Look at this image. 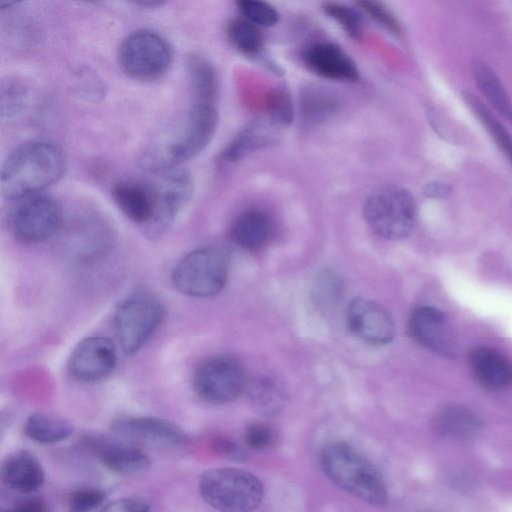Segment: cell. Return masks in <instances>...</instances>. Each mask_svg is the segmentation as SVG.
Returning <instances> with one entry per match:
<instances>
[{
	"mask_svg": "<svg viewBox=\"0 0 512 512\" xmlns=\"http://www.w3.org/2000/svg\"><path fill=\"white\" fill-rule=\"evenodd\" d=\"M218 124L217 104L191 100L190 106L155 129L142 145L138 166L149 173L178 168L202 152Z\"/></svg>",
	"mask_w": 512,
	"mask_h": 512,
	"instance_id": "cell-1",
	"label": "cell"
},
{
	"mask_svg": "<svg viewBox=\"0 0 512 512\" xmlns=\"http://www.w3.org/2000/svg\"><path fill=\"white\" fill-rule=\"evenodd\" d=\"M66 168L63 151L47 140H32L15 148L3 163L0 177L2 196L12 202L42 193L57 182Z\"/></svg>",
	"mask_w": 512,
	"mask_h": 512,
	"instance_id": "cell-2",
	"label": "cell"
},
{
	"mask_svg": "<svg viewBox=\"0 0 512 512\" xmlns=\"http://www.w3.org/2000/svg\"><path fill=\"white\" fill-rule=\"evenodd\" d=\"M320 466L337 487L370 505H384L388 493L378 470L346 443H330L322 450Z\"/></svg>",
	"mask_w": 512,
	"mask_h": 512,
	"instance_id": "cell-3",
	"label": "cell"
},
{
	"mask_svg": "<svg viewBox=\"0 0 512 512\" xmlns=\"http://www.w3.org/2000/svg\"><path fill=\"white\" fill-rule=\"evenodd\" d=\"M203 500L219 512H252L264 497V487L253 473L232 467L214 468L199 481Z\"/></svg>",
	"mask_w": 512,
	"mask_h": 512,
	"instance_id": "cell-4",
	"label": "cell"
},
{
	"mask_svg": "<svg viewBox=\"0 0 512 512\" xmlns=\"http://www.w3.org/2000/svg\"><path fill=\"white\" fill-rule=\"evenodd\" d=\"M229 259L216 246L197 248L183 256L174 266L171 280L182 294L209 297L219 293L226 285Z\"/></svg>",
	"mask_w": 512,
	"mask_h": 512,
	"instance_id": "cell-5",
	"label": "cell"
},
{
	"mask_svg": "<svg viewBox=\"0 0 512 512\" xmlns=\"http://www.w3.org/2000/svg\"><path fill=\"white\" fill-rule=\"evenodd\" d=\"M118 61L122 71L130 78L151 82L168 72L173 62V50L159 33L138 29L123 39Z\"/></svg>",
	"mask_w": 512,
	"mask_h": 512,
	"instance_id": "cell-6",
	"label": "cell"
},
{
	"mask_svg": "<svg viewBox=\"0 0 512 512\" xmlns=\"http://www.w3.org/2000/svg\"><path fill=\"white\" fill-rule=\"evenodd\" d=\"M363 212L368 225L378 236L399 240L413 230L417 206L407 189L390 186L371 193L364 203Z\"/></svg>",
	"mask_w": 512,
	"mask_h": 512,
	"instance_id": "cell-7",
	"label": "cell"
},
{
	"mask_svg": "<svg viewBox=\"0 0 512 512\" xmlns=\"http://www.w3.org/2000/svg\"><path fill=\"white\" fill-rule=\"evenodd\" d=\"M164 307L153 294L138 291L125 299L115 314V330L126 354L139 351L160 325Z\"/></svg>",
	"mask_w": 512,
	"mask_h": 512,
	"instance_id": "cell-8",
	"label": "cell"
},
{
	"mask_svg": "<svg viewBox=\"0 0 512 512\" xmlns=\"http://www.w3.org/2000/svg\"><path fill=\"white\" fill-rule=\"evenodd\" d=\"M249 383L243 364L234 356L219 354L205 359L193 376V388L203 401L220 405L236 400Z\"/></svg>",
	"mask_w": 512,
	"mask_h": 512,
	"instance_id": "cell-9",
	"label": "cell"
},
{
	"mask_svg": "<svg viewBox=\"0 0 512 512\" xmlns=\"http://www.w3.org/2000/svg\"><path fill=\"white\" fill-rule=\"evenodd\" d=\"M10 203L8 225L13 235L22 242L44 241L53 236L62 224V207L50 195L38 193Z\"/></svg>",
	"mask_w": 512,
	"mask_h": 512,
	"instance_id": "cell-10",
	"label": "cell"
},
{
	"mask_svg": "<svg viewBox=\"0 0 512 512\" xmlns=\"http://www.w3.org/2000/svg\"><path fill=\"white\" fill-rule=\"evenodd\" d=\"M154 181L157 194L155 218L146 230L150 236L165 232L190 200L193 178L190 172L178 167L159 173Z\"/></svg>",
	"mask_w": 512,
	"mask_h": 512,
	"instance_id": "cell-11",
	"label": "cell"
},
{
	"mask_svg": "<svg viewBox=\"0 0 512 512\" xmlns=\"http://www.w3.org/2000/svg\"><path fill=\"white\" fill-rule=\"evenodd\" d=\"M117 353L107 337L89 336L77 343L68 361V374L79 382H96L106 378L115 368Z\"/></svg>",
	"mask_w": 512,
	"mask_h": 512,
	"instance_id": "cell-12",
	"label": "cell"
},
{
	"mask_svg": "<svg viewBox=\"0 0 512 512\" xmlns=\"http://www.w3.org/2000/svg\"><path fill=\"white\" fill-rule=\"evenodd\" d=\"M408 330L411 337L426 349L444 357L455 356L457 342L454 331L440 309L432 306L417 308L409 318Z\"/></svg>",
	"mask_w": 512,
	"mask_h": 512,
	"instance_id": "cell-13",
	"label": "cell"
},
{
	"mask_svg": "<svg viewBox=\"0 0 512 512\" xmlns=\"http://www.w3.org/2000/svg\"><path fill=\"white\" fill-rule=\"evenodd\" d=\"M346 320L351 332L367 344L385 345L394 338L392 315L373 300L354 299L348 306Z\"/></svg>",
	"mask_w": 512,
	"mask_h": 512,
	"instance_id": "cell-14",
	"label": "cell"
},
{
	"mask_svg": "<svg viewBox=\"0 0 512 512\" xmlns=\"http://www.w3.org/2000/svg\"><path fill=\"white\" fill-rule=\"evenodd\" d=\"M112 198L120 211L132 222L147 230L152 224L157 207L154 181L122 179L112 188Z\"/></svg>",
	"mask_w": 512,
	"mask_h": 512,
	"instance_id": "cell-15",
	"label": "cell"
},
{
	"mask_svg": "<svg viewBox=\"0 0 512 512\" xmlns=\"http://www.w3.org/2000/svg\"><path fill=\"white\" fill-rule=\"evenodd\" d=\"M114 430L137 443L157 446H180L187 435L176 424L155 417H128L116 421Z\"/></svg>",
	"mask_w": 512,
	"mask_h": 512,
	"instance_id": "cell-16",
	"label": "cell"
},
{
	"mask_svg": "<svg viewBox=\"0 0 512 512\" xmlns=\"http://www.w3.org/2000/svg\"><path fill=\"white\" fill-rule=\"evenodd\" d=\"M304 64L315 74L338 81L356 82L359 70L339 46L329 42L311 44L302 54Z\"/></svg>",
	"mask_w": 512,
	"mask_h": 512,
	"instance_id": "cell-17",
	"label": "cell"
},
{
	"mask_svg": "<svg viewBox=\"0 0 512 512\" xmlns=\"http://www.w3.org/2000/svg\"><path fill=\"white\" fill-rule=\"evenodd\" d=\"M88 442L103 464L112 471L137 473L150 466L149 456L132 444L102 436L91 437Z\"/></svg>",
	"mask_w": 512,
	"mask_h": 512,
	"instance_id": "cell-18",
	"label": "cell"
},
{
	"mask_svg": "<svg viewBox=\"0 0 512 512\" xmlns=\"http://www.w3.org/2000/svg\"><path fill=\"white\" fill-rule=\"evenodd\" d=\"M469 367L475 380L484 388L502 391L512 386V362L488 347H477L469 354Z\"/></svg>",
	"mask_w": 512,
	"mask_h": 512,
	"instance_id": "cell-19",
	"label": "cell"
},
{
	"mask_svg": "<svg viewBox=\"0 0 512 512\" xmlns=\"http://www.w3.org/2000/svg\"><path fill=\"white\" fill-rule=\"evenodd\" d=\"M1 480L9 489L29 494L44 483V471L37 458L26 450L9 454L1 465Z\"/></svg>",
	"mask_w": 512,
	"mask_h": 512,
	"instance_id": "cell-20",
	"label": "cell"
},
{
	"mask_svg": "<svg viewBox=\"0 0 512 512\" xmlns=\"http://www.w3.org/2000/svg\"><path fill=\"white\" fill-rule=\"evenodd\" d=\"M274 222L262 209H248L239 214L230 229L231 238L247 251H259L272 239Z\"/></svg>",
	"mask_w": 512,
	"mask_h": 512,
	"instance_id": "cell-21",
	"label": "cell"
},
{
	"mask_svg": "<svg viewBox=\"0 0 512 512\" xmlns=\"http://www.w3.org/2000/svg\"><path fill=\"white\" fill-rule=\"evenodd\" d=\"M187 73L193 101L217 104L218 76L212 62L203 54L192 53L187 58Z\"/></svg>",
	"mask_w": 512,
	"mask_h": 512,
	"instance_id": "cell-22",
	"label": "cell"
},
{
	"mask_svg": "<svg viewBox=\"0 0 512 512\" xmlns=\"http://www.w3.org/2000/svg\"><path fill=\"white\" fill-rule=\"evenodd\" d=\"M273 124L254 122L239 132L224 148L221 157L226 162H236L248 154L274 141Z\"/></svg>",
	"mask_w": 512,
	"mask_h": 512,
	"instance_id": "cell-23",
	"label": "cell"
},
{
	"mask_svg": "<svg viewBox=\"0 0 512 512\" xmlns=\"http://www.w3.org/2000/svg\"><path fill=\"white\" fill-rule=\"evenodd\" d=\"M475 83L488 102L512 123V101L496 72L482 61L473 65Z\"/></svg>",
	"mask_w": 512,
	"mask_h": 512,
	"instance_id": "cell-24",
	"label": "cell"
},
{
	"mask_svg": "<svg viewBox=\"0 0 512 512\" xmlns=\"http://www.w3.org/2000/svg\"><path fill=\"white\" fill-rule=\"evenodd\" d=\"M246 393L253 407L262 415L272 416L286 403V391L275 378L262 376L249 380Z\"/></svg>",
	"mask_w": 512,
	"mask_h": 512,
	"instance_id": "cell-25",
	"label": "cell"
},
{
	"mask_svg": "<svg viewBox=\"0 0 512 512\" xmlns=\"http://www.w3.org/2000/svg\"><path fill=\"white\" fill-rule=\"evenodd\" d=\"M433 426L442 435L453 438H467L480 430V420L469 409L448 406L440 410L433 419Z\"/></svg>",
	"mask_w": 512,
	"mask_h": 512,
	"instance_id": "cell-26",
	"label": "cell"
},
{
	"mask_svg": "<svg viewBox=\"0 0 512 512\" xmlns=\"http://www.w3.org/2000/svg\"><path fill=\"white\" fill-rule=\"evenodd\" d=\"M24 431L38 443L51 444L67 439L73 433V426L60 416L36 412L27 418Z\"/></svg>",
	"mask_w": 512,
	"mask_h": 512,
	"instance_id": "cell-27",
	"label": "cell"
},
{
	"mask_svg": "<svg viewBox=\"0 0 512 512\" xmlns=\"http://www.w3.org/2000/svg\"><path fill=\"white\" fill-rule=\"evenodd\" d=\"M463 99L512 165V136L475 95L465 91Z\"/></svg>",
	"mask_w": 512,
	"mask_h": 512,
	"instance_id": "cell-28",
	"label": "cell"
},
{
	"mask_svg": "<svg viewBox=\"0 0 512 512\" xmlns=\"http://www.w3.org/2000/svg\"><path fill=\"white\" fill-rule=\"evenodd\" d=\"M228 37L232 44L247 56L260 54L264 39L258 26L244 18L232 20L228 25Z\"/></svg>",
	"mask_w": 512,
	"mask_h": 512,
	"instance_id": "cell-29",
	"label": "cell"
},
{
	"mask_svg": "<svg viewBox=\"0 0 512 512\" xmlns=\"http://www.w3.org/2000/svg\"><path fill=\"white\" fill-rule=\"evenodd\" d=\"M29 87L17 77H7L1 82L0 111L2 119L17 116L27 105L29 100Z\"/></svg>",
	"mask_w": 512,
	"mask_h": 512,
	"instance_id": "cell-30",
	"label": "cell"
},
{
	"mask_svg": "<svg viewBox=\"0 0 512 512\" xmlns=\"http://www.w3.org/2000/svg\"><path fill=\"white\" fill-rule=\"evenodd\" d=\"M344 294V281L335 271H323L314 283L313 296L316 305L322 310H329L341 300Z\"/></svg>",
	"mask_w": 512,
	"mask_h": 512,
	"instance_id": "cell-31",
	"label": "cell"
},
{
	"mask_svg": "<svg viewBox=\"0 0 512 512\" xmlns=\"http://www.w3.org/2000/svg\"><path fill=\"white\" fill-rule=\"evenodd\" d=\"M323 11L353 38L357 39L362 33L361 14L352 7L337 2H325Z\"/></svg>",
	"mask_w": 512,
	"mask_h": 512,
	"instance_id": "cell-32",
	"label": "cell"
},
{
	"mask_svg": "<svg viewBox=\"0 0 512 512\" xmlns=\"http://www.w3.org/2000/svg\"><path fill=\"white\" fill-rule=\"evenodd\" d=\"M243 18L256 26H273L279 13L271 4L259 0H241L237 3Z\"/></svg>",
	"mask_w": 512,
	"mask_h": 512,
	"instance_id": "cell-33",
	"label": "cell"
},
{
	"mask_svg": "<svg viewBox=\"0 0 512 512\" xmlns=\"http://www.w3.org/2000/svg\"><path fill=\"white\" fill-rule=\"evenodd\" d=\"M268 112L274 126H287L294 117L293 103L285 89L274 90L268 98Z\"/></svg>",
	"mask_w": 512,
	"mask_h": 512,
	"instance_id": "cell-34",
	"label": "cell"
},
{
	"mask_svg": "<svg viewBox=\"0 0 512 512\" xmlns=\"http://www.w3.org/2000/svg\"><path fill=\"white\" fill-rule=\"evenodd\" d=\"M105 499V493L95 488H82L69 497L68 512H90Z\"/></svg>",
	"mask_w": 512,
	"mask_h": 512,
	"instance_id": "cell-35",
	"label": "cell"
},
{
	"mask_svg": "<svg viewBox=\"0 0 512 512\" xmlns=\"http://www.w3.org/2000/svg\"><path fill=\"white\" fill-rule=\"evenodd\" d=\"M276 440L275 431L266 423H253L244 433L246 445L256 451L270 448Z\"/></svg>",
	"mask_w": 512,
	"mask_h": 512,
	"instance_id": "cell-36",
	"label": "cell"
},
{
	"mask_svg": "<svg viewBox=\"0 0 512 512\" xmlns=\"http://www.w3.org/2000/svg\"><path fill=\"white\" fill-rule=\"evenodd\" d=\"M357 4L376 22L385 27L390 32L399 35L401 27L394 15L380 2L360 1Z\"/></svg>",
	"mask_w": 512,
	"mask_h": 512,
	"instance_id": "cell-37",
	"label": "cell"
},
{
	"mask_svg": "<svg viewBox=\"0 0 512 512\" xmlns=\"http://www.w3.org/2000/svg\"><path fill=\"white\" fill-rule=\"evenodd\" d=\"M100 512H150V508L140 498L123 497L110 502Z\"/></svg>",
	"mask_w": 512,
	"mask_h": 512,
	"instance_id": "cell-38",
	"label": "cell"
},
{
	"mask_svg": "<svg viewBox=\"0 0 512 512\" xmlns=\"http://www.w3.org/2000/svg\"><path fill=\"white\" fill-rule=\"evenodd\" d=\"M1 512H48L46 503L38 498L23 500Z\"/></svg>",
	"mask_w": 512,
	"mask_h": 512,
	"instance_id": "cell-39",
	"label": "cell"
},
{
	"mask_svg": "<svg viewBox=\"0 0 512 512\" xmlns=\"http://www.w3.org/2000/svg\"><path fill=\"white\" fill-rule=\"evenodd\" d=\"M423 191L424 194L429 198L444 199L451 194L452 188L447 183L436 181L428 183Z\"/></svg>",
	"mask_w": 512,
	"mask_h": 512,
	"instance_id": "cell-40",
	"label": "cell"
}]
</instances>
